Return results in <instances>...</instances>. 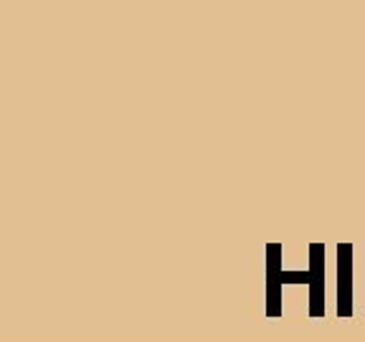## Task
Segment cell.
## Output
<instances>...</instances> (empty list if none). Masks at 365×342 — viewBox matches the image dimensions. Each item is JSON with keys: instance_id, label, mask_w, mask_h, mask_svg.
I'll use <instances>...</instances> for the list:
<instances>
[{"instance_id": "6da1fadb", "label": "cell", "mask_w": 365, "mask_h": 342, "mask_svg": "<svg viewBox=\"0 0 365 342\" xmlns=\"http://www.w3.org/2000/svg\"><path fill=\"white\" fill-rule=\"evenodd\" d=\"M322 244H312L309 246V254H312V269L309 271H284L279 266V254H282V244H269L267 246V314L269 317H277L282 314L279 307V289L284 284H309V314L312 317H322L325 314V269H322Z\"/></svg>"}, {"instance_id": "7a4b0ae2", "label": "cell", "mask_w": 365, "mask_h": 342, "mask_svg": "<svg viewBox=\"0 0 365 342\" xmlns=\"http://www.w3.org/2000/svg\"><path fill=\"white\" fill-rule=\"evenodd\" d=\"M353 244H337V317H353Z\"/></svg>"}]
</instances>
